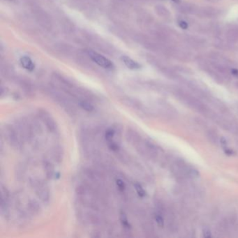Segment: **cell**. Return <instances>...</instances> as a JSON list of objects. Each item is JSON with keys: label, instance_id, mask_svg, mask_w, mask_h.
<instances>
[{"label": "cell", "instance_id": "cell-3", "mask_svg": "<svg viewBox=\"0 0 238 238\" xmlns=\"http://www.w3.org/2000/svg\"><path fill=\"white\" fill-rule=\"evenodd\" d=\"M33 187L35 189L36 195L44 203H47L50 200V191L47 187L39 180L33 181Z\"/></svg>", "mask_w": 238, "mask_h": 238}, {"label": "cell", "instance_id": "cell-14", "mask_svg": "<svg viewBox=\"0 0 238 238\" xmlns=\"http://www.w3.org/2000/svg\"><path fill=\"white\" fill-rule=\"evenodd\" d=\"M116 184H117V186L118 189H119V190H120V191H123L125 189V188H126L125 184H124V182L121 180V179H116Z\"/></svg>", "mask_w": 238, "mask_h": 238}, {"label": "cell", "instance_id": "cell-7", "mask_svg": "<svg viewBox=\"0 0 238 238\" xmlns=\"http://www.w3.org/2000/svg\"><path fill=\"white\" fill-rule=\"evenodd\" d=\"M43 168L46 174L48 179H52L55 175V168L51 162L47 161H43Z\"/></svg>", "mask_w": 238, "mask_h": 238}, {"label": "cell", "instance_id": "cell-6", "mask_svg": "<svg viewBox=\"0 0 238 238\" xmlns=\"http://www.w3.org/2000/svg\"><path fill=\"white\" fill-rule=\"evenodd\" d=\"M121 60H122L124 64H125L129 69H138V68L141 67V65H140L138 63L135 62L134 60L131 59L130 57L127 56H123Z\"/></svg>", "mask_w": 238, "mask_h": 238}, {"label": "cell", "instance_id": "cell-8", "mask_svg": "<svg viewBox=\"0 0 238 238\" xmlns=\"http://www.w3.org/2000/svg\"><path fill=\"white\" fill-rule=\"evenodd\" d=\"M27 208L29 211H30V212L34 215H39L41 210V207L39 206V203L35 201V200H30V201L27 203Z\"/></svg>", "mask_w": 238, "mask_h": 238}, {"label": "cell", "instance_id": "cell-15", "mask_svg": "<svg viewBox=\"0 0 238 238\" xmlns=\"http://www.w3.org/2000/svg\"><path fill=\"white\" fill-rule=\"evenodd\" d=\"M155 219H156V221H157V223L158 226H160V227L163 226V225H164V221H163V219L161 217L160 215H156Z\"/></svg>", "mask_w": 238, "mask_h": 238}, {"label": "cell", "instance_id": "cell-13", "mask_svg": "<svg viewBox=\"0 0 238 238\" xmlns=\"http://www.w3.org/2000/svg\"><path fill=\"white\" fill-rule=\"evenodd\" d=\"M115 130H113L112 129H108V130H107L105 134V140H106V141L109 142L110 141H113V137H114V136H115Z\"/></svg>", "mask_w": 238, "mask_h": 238}, {"label": "cell", "instance_id": "cell-19", "mask_svg": "<svg viewBox=\"0 0 238 238\" xmlns=\"http://www.w3.org/2000/svg\"><path fill=\"white\" fill-rule=\"evenodd\" d=\"M172 1H173L174 2H176V3H178V2H179V0H172Z\"/></svg>", "mask_w": 238, "mask_h": 238}, {"label": "cell", "instance_id": "cell-10", "mask_svg": "<svg viewBox=\"0 0 238 238\" xmlns=\"http://www.w3.org/2000/svg\"><path fill=\"white\" fill-rule=\"evenodd\" d=\"M79 105H80L81 108H83L87 112H92L94 110V108L92 104L87 101H80L79 102Z\"/></svg>", "mask_w": 238, "mask_h": 238}, {"label": "cell", "instance_id": "cell-1", "mask_svg": "<svg viewBox=\"0 0 238 238\" xmlns=\"http://www.w3.org/2000/svg\"><path fill=\"white\" fill-rule=\"evenodd\" d=\"M3 135L6 142L14 149H20L23 143L20 134L14 127L10 125H5L3 128Z\"/></svg>", "mask_w": 238, "mask_h": 238}, {"label": "cell", "instance_id": "cell-12", "mask_svg": "<svg viewBox=\"0 0 238 238\" xmlns=\"http://www.w3.org/2000/svg\"><path fill=\"white\" fill-rule=\"evenodd\" d=\"M134 187H135V189H136L137 195H138L140 197L142 198V197L145 196V195H146V192H145V191L143 189V188L142 187L141 184H138V183H136L134 184Z\"/></svg>", "mask_w": 238, "mask_h": 238}, {"label": "cell", "instance_id": "cell-11", "mask_svg": "<svg viewBox=\"0 0 238 238\" xmlns=\"http://www.w3.org/2000/svg\"><path fill=\"white\" fill-rule=\"evenodd\" d=\"M62 151L60 147H55L52 152V156H53L54 159L57 161V162H60L62 160Z\"/></svg>", "mask_w": 238, "mask_h": 238}, {"label": "cell", "instance_id": "cell-18", "mask_svg": "<svg viewBox=\"0 0 238 238\" xmlns=\"http://www.w3.org/2000/svg\"><path fill=\"white\" fill-rule=\"evenodd\" d=\"M231 72H232V74H233L234 76H238V70L237 69H232Z\"/></svg>", "mask_w": 238, "mask_h": 238}, {"label": "cell", "instance_id": "cell-16", "mask_svg": "<svg viewBox=\"0 0 238 238\" xmlns=\"http://www.w3.org/2000/svg\"><path fill=\"white\" fill-rule=\"evenodd\" d=\"M179 26L183 30H187L188 28V24L187 22H185L184 20H182L179 23Z\"/></svg>", "mask_w": 238, "mask_h": 238}, {"label": "cell", "instance_id": "cell-17", "mask_svg": "<svg viewBox=\"0 0 238 238\" xmlns=\"http://www.w3.org/2000/svg\"><path fill=\"white\" fill-rule=\"evenodd\" d=\"M190 174H191V176H192V177H198V175H199V173H198L197 170H190Z\"/></svg>", "mask_w": 238, "mask_h": 238}, {"label": "cell", "instance_id": "cell-5", "mask_svg": "<svg viewBox=\"0 0 238 238\" xmlns=\"http://www.w3.org/2000/svg\"><path fill=\"white\" fill-rule=\"evenodd\" d=\"M20 64L23 67L30 71H32L34 68H35V65H34V62H32L30 57L27 56H23L20 58Z\"/></svg>", "mask_w": 238, "mask_h": 238}, {"label": "cell", "instance_id": "cell-9", "mask_svg": "<svg viewBox=\"0 0 238 238\" xmlns=\"http://www.w3.org/2000/svg\"><path fill=\"white\" fill-rule=\"evenodd\" d=\"M120 222L122 226L124 227L125 229H131V224L129 223L127 219V216H126V214L121 211L120 214Z\"/></svg>", "mask_w": 238, "mask_h": 238}, {"label": "cell", "instance_id": "cell-2", "mask_svg": "<svg viewBox=\"0 0 238 238\" xmlns=\"http://www.w3.org/2000/svg\"><path fill=\"white\" fill-rule=\"evenodd\" d=\"M39 117L40 120L43 121L46 128L51 133H55L57 131V126L53 117L46 110H39L38 111Z\"/></svg>", "mask_w": 238, "mask_h": 238}, {"label": "cell", "instance_id": "cell-4", "mask_svg": "<svg viewBox=\"0 0 238 238\" xmlns=\"http://www.w3.org/2000/svg\"><path fill=\"white\" fill-rule=\"evenodd\" d=\"M89 55L91 59L100 67L104 68H111L113 67V62L101 55L90 51L89 52Z\"/></svg>", "mask_w": 238, "mask_h": 238}]
</instances>
